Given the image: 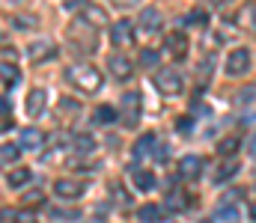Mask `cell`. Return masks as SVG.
Segmentation results:
<instances>
[{
  "instance_id": "cell-2",
  "label": "cell",
  "mask_w": 256,
  "mask_h": 223,
  "mask_svg": "<svg viewBox=\"0 0 256 223\" xmlns=\"http://www.w3.org/2000/svg\"><path fill=\"white\" fill-rule=\"evenodd\" d=\"M152 83H155V86H158V92H164V95H179V92H182V86H185L182 74L176 72V69H158L155 77H152Z\"/></svg>"
},
{
  "instance_id": "cell-1",
  "label": "cell",
  "mask_w": 256,
  "mask_h": 223,
  "mask_svg": "<svg viewBox=\"0 0 256 223\" xmlns=\"http://www.w3.org/2000/svg\"><path fill=\"white\" fill-rule=\"evenodd\" d=\"M68 39L74 42V45H80V51H96L98 48V36H96V27H90L86 21H74L72 27H68Z\"/></svg>"
},
{
  "instance_id": "cell-18",
  "label": "cell",
  "mask_w": 256,
  "mask_h": 223,
  "mask_svg": "<svg viewBox=\"0 0 256 223\" xmlns=\"http://www.w3.org/2000/svg\"><path fill=\"white\" fill-rule=\"evenodd\" d=\"M84 21H92V24L104 27L108 24V12L102 6H84Z\"/></svg>"
},
{
  "instance_id": "cell-27",
  "label": "cell",
  "mask_w": 256,
  "mask_h": 223,
  "mask_svg": "<svg viewBox=\"0 0 256 223\" xmlns=\"http://www.w3.org/2000/svg\"><path fill=\"white\" fill-rule=\"evenodd\" d=\"M188 21L206 27V24H208V12H206V9H191V12H188Z\"/></svg>"
},
{
  "instance_id": "cell-34",
  "label": "cell",
  "mask_w": 256,
  "mask_h": 223,
  "mask_svg": "<svg viewBox=\"0 0 256 223\" xmlns=\"http://www.w3.org/2000/svg\"><path fill=\"white\" fill-rule=\"evenodd\" d=\"M250 155L256 158V134H254V140H250Z\"/></svg>"
},
{
  "instance_id": "cell-24",
  "label": "cell",
  "mask_w": 256,
  "mask_h": 223,
  "mask_svg": "<svg viewBox=\"0 0 256 223\" xmlns=\"http://www.w3.org/2000/svg\"><path fill=\"white\" fill-rule=\"evenodd\" d=\"M188 206V200L182 197V191H173L170 197H167V209H173V212H182Z\"/></svg>"
},
{
  "instance_id": "cell-15",
  "label": "cell",
  "mask_w": 256,
  "mask_h": 223,
  "mask_svg": "<svg viewBox=\"0 0 256 223\" xmlns=\"http://www.w3.org/2000/svg\"><path fill=\"white\" fill-rule=\"evenodd\" d=\"M140 24H143L146 33H155V30L161 27V12H158V9H143V12H140Z\"/></svg>"
},
{
  "instance_id": "cell-13",
  "label": "cell",
  "mask_w": 256,
  "mask_h": 223,
  "mask_svg": "<svg viewBox=\"0 0 256 223\" xmlns=\"http://www.w3.org/2000/svg\"><path fill=\"white\" fill-rule=\"evenodd\" d=\"M131 182H134L137 191H152V188H155L152 170H131Z\"/></svg>"
},
{
  "instance_id": "cell-10",
  "label": "cell",
  "mask_w": 256,
  "mask_h": 223,
  "mask_svg": "<svg viewBox=\"0 0 256 223\" xmlns=\"http://www.w3.org/2000/svg\"><path fill=\"white\" fill-rule=\"evenodd\" d=\"M167 51H170L176 60H182V57L188 54V36H185V33H170V36H167Z\"/></svg>"
},
{
  "instance_id": "cell-12",
  "label": "cell",
  "mask_w": 256,
  "mask_h": 223,
  "mask_svg": "<svg viewBox=\"0 0 256 223\" xmlns=\"http://www.w3.org/2000/svg\"><path fill=\"white\" fill-rule=\"evenodd\" d=\"M45 89H33L30 95H27V116H42V110H45Z\"/></svg>"
},
{
  "instance_id": "cell-7",
  "label": "cell",
  "mask_w": 256,
  "mask_h": 223,
  "mask_svg": "<svg viewBox=\"0 0 256 223\" xmlns=\"http://www.w3.org/2000/svg\"><path fill=\"white\" fill-rule=\"evenodd\" d=\"M122 110H126V116H122V125L134 128V125L140 122V95H137V92L122 95Z\"/></svg>"
},
{
  "instance_id": "cell-30",
  "label": "cell",
  "mask_w": 256,
  "mask_h": 223,
  "mask_svg": "<svg viewBox=\"0 0 256 223\" xmlns=\"http://www.w3.org/2000/svg\"><path fill=\"white\" fill-rule=\"evenodd\" d=\"M236 146H238V140H236V137H226V140L218 146V152H220V155H232V152H236Z\"/></svg>"
},
{
  "instance_id": "cell-25",
  "label": "cell",
  "mask_w": 256,
  "mask_h": 223,
  "mask_svg": "<svg viewBox=\"0 0 256 223\" xmlns=\"http://www.w3.org/2000/svg\"><path fill=\"white\" fill-rule=\"evenodd\" d=\"M218 218L226 221V223H236L238 221V209H236V206H220V209H218Z\"/></svg>"
},
{
  "instance_id": "cell-19",
  "label": "cell",
  "mask_w": 256,
  "mask_h": 223,
  "mask_svg": "<svg viewBox=\"0 0 256 223\" xmlns=\"http://www.w3.org/2000/svg\"><path fill=\"white\" fill-rule=\"evenodd\" d=\"M96 125H110V122H116V107H110V104H102V107H96Z\"/></svg>"
},
{
  "instance_id": "cell-4",
  "label": "cell",
  "mask_w": 256,
  "mask_h": 223,
  "mask_svg": "<svg viewBox=\"0 0 256 223\" xmlns=\"http://www.w3.org/2000/svg\"><path fill=\"white\" fill-rule=\"evenodd\" d=\"M54 194L60 200H80L86 194V182H78V179H57L54 182Z\"/></svg>"
},
{
  "instance_id": "cell-5",
  "label": "cell",
  "mask_w": 256,
  "mask_h": 223,
  "mask_svg": "<svg viewBox=\"0 0 256 223\" xmlns=\"http://www.w3.org/2000/svg\"><path fill=\"white\" fill-rule=\"evenodd\" d=\"M248 69H250V54L244 48L230 51V57H226V74H244Z\"/></svg>"
},
{
  "instance_id": "cell-20",
  "label": "cell",
  "mask_w": 256,
  "mask_h": 223,
  "mask_svg": "<svg viewBox=\"0 0 256 223\" xmlns=\"http://www.w3.org/2000/svg\"><path fill=\"white\" fill-rule=\"evenodd\" d=\"M18 155H21V146H0V167H6V164H15L18 161Z\"/></svg>"
},
{
  "instance_id": "cell-14",
  "label": "cell",
  "mask_w": 256,
  "mask_h": 223,
  "mask_svg": "<svg viewBox=\"0 0 256 223\" xmlns=\"http://www.w3.org/2000/svg\"><path fill=\"white\" fill-rule=\"evenodd\" d=\"M45 143V134L39 128H24L21 131V149H42Z\"/></svg>"
},
{
  "instance_id": "cell-17",
  "label": "cell",
  "mask_w": 256,
  "mask_h": 223,
  "mask_svg": "<svg viewBox=\"0 0 256 223\" xmlns=\"http://www.w3.org/2000/svg\"><path fill=\"white\" fill-rule=\"evenodd\" d=\"M30 179H33V170L21 167V170H12V173L6 176V185H9V188H24Z\"/></svg>"
},
{
  "instance_id": "cell-3",
  "label": "cell",
  "mask_w": 256,
  "mask_h": 223,
  "mask_svg": "<svg viewBox=\"0 0 256 223\" xmlns=\"http://www.w3.org/2000/svg\"><path fill=\"white\" fill-rule=\"evenodd\" d=\"M68 77L84 92H96L102 86V74H98V69H92V66H74V69H68Z\"/></svg>"
},
{
  "instance_id": "cell-33",
  "label": "cell",
  "mask_w": 256,
  "mask_h": 223,
  "mask_svg": "<svg viewBox=\"0 0 256 223\" xmlns=\"http://www.w3.org/2000/svg\"><path fill=\"white\" fill-rule=\"evenodd\" d=\"M0 113H12V101H9L6 95L0 98Z\"/></svg>"
},
{
  "instance_id": "cell-23",
  "label": "cell",
  "mask_w": 256,
  "mask_h": 223,
  "mask_svg": "<svg viewBox=\"0 0 256 223\" xmlns=\"http://www.w3.org/2000/svg\"><path fill=\"white\" fill-rule=\"evenodd\" d=\"M140 221L143 223H158L161 221V209H158V206H143V209H140Z\"/></svg>"
},
{
  "instance_id": "cell-6",
  "label": "cell",
  "mask_w": 256,
  "mask_h": 223,
  "mask_svg": "<svg viewBox=\"0 0 256 223\" xmlns=\"http://www.w3.org/2000/svg\"><path fill=\"white\" fill-rule=\"evenodd\" d=\"M110 42L116 45V48H126L134 42V24L131 21H116L114 27H110Z\"/></svg>"
},
{
  "instance_id": "cell-32",
  "label": "cell",
  "mask_w": 256,
  "mask_h": 223,
  "mask_svg": "<svg viewBox=\"0 0 256 223\" xmlns=\"http://www.w3.org/2000/svg\"><path fill=\"white\" fill-rule=\"evenodd\" d=\"M179 131H182V134L191 131V116H182V119H179Z\"/></svg>"
},
{
  "instance_id": "cell-29",
  "label": "cell",
  "mask_w": 256,
  "mask_h": 223,
  "mask_svg": "<svg viewBox=\"0 0 256 223\" xmlns=\"http://www.w3.org/2000/svg\"><path fill=\"white\" fill-rule=\"evenodd\" d=\"M238 101H244V104H250V101H256V83H248L242 92H238Z\"/></svg>"
},
{
  "instance_id": "cell-9",
  "label": "cell",
  "mask_w": 256,
  "mask_h": 223,
  "mask_svg": "<svg viewBox=\"0 0 256 223\" xmlns=\"http://www.w3.org/2000/svg\"><path fill=\"white\" fill-rule=\"evenodd\" d=\"M179 173H182L185 179H196V176L202 173V158H200V155H185V158L179 161Z\"/></svg>"
},
{
  "instance_id": "cell-26",
  "label": "cell",
  "mask_w": 256,
  "mask_h": 223,
  "mask_svg": "<svg viewBox=\"0 0 256 223\" xmlns=\"http://www.w3.org/2000/svg\"><path fill=\"white\" fill-rule=\"evenodd\" d=\"M140 63H143L146 69L158 66V51H152V48H143V51H140Z\"/></svg>"
},
{
  "instance_id": "cell-31",
  "label": "cell",
  "mask_w": 256,
  "mask_h": 223,
  "mask_svg": "<svg viewBox=\"0 0 256 223\" xmlns=\"http://www.w3.org/2000/svg\"><path fill=\"white\" fill-rule=\"evenodd\" d=\"M42 203H45V197H42L39 191H33V194L24 197V206H42Z\"/></svg>"
},
{
  "instance_id": "cell-16",
  "label": "cell",
  "mask_w": 256,
  "mask_h": 223,
  "mask_svg": "<svg viewBox=\"0 0 256 223\" xmlns=\"http://www.w3.org/2000/svg\"><path fill=\"white\" fill-rule=\"evenodd\" d=\"M54 57V45L51 42H36L33 48H30V60L33 63H45V60H51Z\"/></svg>"
},
{
  "instance_id": "cell-8",
  "label": "cell",
  "mask_w": 256,
  "mask_h": 223,
  "mask_svg": "<svg viewBox=\"0 0 256 223\" xmlns=\"http://www.w3.org/2000/svg\"><path fill=\"white\" fill-rule=\"evenodd\" d=\"M108 69H110V74L114 77H131V72H134V66L128 63V57H122V54H114V57H108Z\"/></svg>"
},
{
  "instance_id": "cell-22",
  "label": "cell",
  "mask_w": 256,
  "mask_h": 223,
  "mask_svg": "<svg viewBox=\"0 0 256 223\" xmlns=\"http://www.w3.org/2000/svg\"><path fill=\"white\" fill-rule=\"evenodd\" d=\"M0 80L3 83H18V66H12V63H0Z\"/></svg>"
},
{
  "instance_id": "cell-11",
  "label": "cell",
  "mask_w": 256,
  "mask_h": 223,
  "mask_svg": "<svg viewBox=\"0 0 256 223\" xmlns=\"http://www.w3.org/2000/svg\"><path fill=\"white\" fill-rule=\"evenodd\" d=\"M155 146H158V137H155V134H143V137H140V140L134 143V149H131L134 161H140V158L152 155V152H155Z\"/></svg>"
},
{
  "instance_id": "cell-21",
  "label": "cell",
  "mask_w": 256,
  "mask_h": 223,
  "mask_svg": "<svg viewBox=\"0 0 256 223\" xmlns=\"http://www.w3.org/2000/svg\"><path fill=\"white\" fill-rule=\"evenodd\" d=\"M236 173H238V161H226V164H220V170H218L214 182H226V179H232Z\"/></svg>"
},
{
  "instance_id": "cell-28",
  "label": "cell",
  "mask_w": 256,
  "mask_h": 223,
  "mask_svg": "<svg viewBox=\"0 0 256 223\" xmlns=\"http://www.w3.org/2000/svg\"><path fill=\"white\" fill-rule=\"evenodd\" d=\"M92 146H96V143H92L90 134H80V137L74 140V149H78V152H92Z\"/></svg>"
},
{
  "instance_id": "cell-35",
  "label": "cell",
  "mask_w": 256,
  "mask_h": 223,
  "mask_svg": "<svg viewBox=\"0 0 256 223\" xmlns=\"http://www.w3.org/2000/svg\"><path fill=\"white\" fill-rule=\"evenodd\" d=\"M250 212H254V218H256V200H254V206H250Z\"/></svg>"
}]
</instances>
